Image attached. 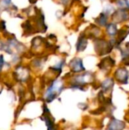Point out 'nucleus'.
Listing matches in <instances>:
<instances>
[{"label": "nucleus", "mask_w": 129, "mask_h": 130, "mask_svg": "<svg viewBox=\"0 0 129 130\" xmlns=\"http://www.w3.org/2000/svg\"><path fill=\"white\" fill-rule=\"evenodd\" d=\"M113 46H114L112 44L110 41L107 42L104 40L98 39L95 42V49L97 53L100 56H103L109 53L113 49Z\"/></svg>", "instance_id": "1"}, {"label": "nucleus", "mask_w": 129, "mask_h": 130, "mask_svg": "<svg viewBox=\"0 0 129 130\" xmlns=\"http://www.w3.org/2000/svg\"><path fill=\"white\" fill-rule=\"evenodd\" d=\"M112 18L114 21L119 23L125 21L129 18V13L125 9H119L118 11L113 12L112 15Z\"/></svg>", "instance_id": "2"}, {"label": "nucleus", "mask_w": 129, "mask_h": 130, "mask_svg": "<svg viewBox=\"0 0 129 130\" xmlns=\"http://www.w3.org/2000/svg\"><path fill=\"white\" fill-rule=\"evenodd\" d=\"M115 77L119 82L126 84L128 79V72L127 71L126 69L120 68L116 70L115 73Z\"/></svg>", "instance_id": "3"}, {"label": "nucleus", "mask_w": 129, "mask_h": 130, "mask_svg": "<svg viewBox=\"0 0 129 130\" xmlns=\"http://www.w3.org/2000/svg\"><path fill=\"white\" fill-rule=\"evenodd\" d=\"M70 66L73 72H79L81 71H84L85 69L83 66L82 60L79 58H75L70 62Z\"/></svg>", "instance_id": "4"}, {"label": "nucleus", "mask_w": 129, "mask_h": 130, "mask_svg": "<svg viewBox=\"0 0 129 130\" xmlns=\"http://www.w3.org/2000/svg\"><path fill=\"white\" fill-rule=\"evenodd\" d=\"M129 34V27L128 26L120 29L118 32V38L116 40V45L117 46H119V44L122 43V41H124V40L127 37V36Z\"/></svg>", "instance_id": "5"}, {"label": "nucleus", "mask_w": 129, "mask_h": 130, "mask_svg": "<svg viewBox=\"0 0 129 130\" xmlns=\"http://www.w3.org/2000/svg\"><path fill=\"white\" fill-rule=\"evenodd\" d=\"M114 65H115L114 59H113L111 57L108 56V57L103 59V60H101V62L98 65V66L102 69H107L112 68Z\"/></svg>", "instance_id": "6"}, {"label": "nucleus", "mask_w": 129, "mask_h": 130, "mask_svg": "<svg viewBox=\"0 0 129 130\" xmlns=\"http://www.w3.org/2000/svg\"><path fill=\"white\" fill-rule=\"evenodd\" d=\"M125 128V124L122 121H119L116 120H112L109 123L108 129L109 130H122Z\"/></svg>", "instance_id": "7"}, {"label": "nucleus", "mask_w": 129, "mask_h": 130, "mask_svg": "<svg viewBox=\"0 0 129 130\" xmlns=\"http://www.w3.org/2000/svg\"><path fill=\"white\" fill-rule=\"evenodd\" d=\"M87 46V39L83 36H81L79 37V40L78 41V43H77V50L78 52H81V51H84L86 47Z\"/></svg>", "instance_id": "8"}, {"label": "nucleus", "mask_w": 129, "mask_h": 130, "mask_svg": "<svg viewBox=\"0 0 129 130\" xmlns=\"http://www.w3.org/2000/svg\"><path fill=\"white\" fill-rule=\"evenodd\" d=\"M106 31L109 35H110L112 37L115 36L118 32L116 24H109L106 27Z\"/></svg>", "instance_id": "9"}, {"label": "nucleus", "mask_w": 129, "mask_h": 130, "mask_svg": "<svg viewBox=\"0 0 129 130\" xmlns=\"http://www.w3.org/2000/svg\"><path fill=\"white\" fill-rule=\"evenodd\" d=\"M96 21L100 26H106L107 23V14L104 12L101 13L99 18H97V19L96 20Z\"/></svg>", "instance_id": "10"}, {"label": "nucleus", "mask_w": 129, "mask_h": 130, "mask_svg": "<svg viewBox=\"0 0 129 130\" xmlns=\"http://www.w3.org/2000/svg\"><path fill=\"white\" fill-rule=\"evenodd\" d=\"M113 81L112 78H108L106 81H104L102 84V88H103L104 91H107L110 88H112V87L113 86Z\"/></svg>", "instance_id": "11"}, {"label": "nucleus", "mask_w": 129, "mask_h": 130, "mask_svg": "<svg viewBox=\"0 0 129 130\" xmlns=\"http://www.w3.org/2000/svg\"><path fill=\"white\" fill-rule=\"evenodd\" d=\"M116 4L122 9H129L128 0H116Z\"/></svg>", "instance_id": "12"}, {"label": "nucleus", "mask_w": 129, "mask_h": 130, "mask_svg": "<svg viewBox=\"0 0 129 130\" xmlns=\"http://www.w3.org/2000/svg\"><path fill=\"white\" fill-rule=\"evenodd\" d=\"M3 65H4V58L2 55H0V71L2 70Z\"/></svg>", "instance_id": "13"}, {"label": "nucleus", "mask_w": 129, "mask_h": 130, "mask_svg": "<svg viewBox=\"0 0 129 130\" xmlns=\"http://www.w3.org/2000/svg\"><path fill=\"white\" fill-rule=\"evenodd\" d=\"M2 2L5 5H8L11 3V0H2Z\"/></svg>", "instance_id": "14"}, {"label": "nucleus", "mask_w": 129, "mask_h": 130, "mask_svg": "<svg viewBox=\"0 0 129 130\" xmlns=\"http://www.w3.org/2000/svg\"><path fill=\"white\" fill-rule=\"evenodd\" d=\"M48 130H56L55 129L54 126H51V127H48Z\"/></svg>", "instance_id": "15"}]
</instances>
